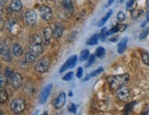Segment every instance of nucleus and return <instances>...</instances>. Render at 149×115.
Returning <instances> with one entry per match:
<instances>
[{
  "label": "nucleus",
  "mask_w": 149,
  "mask_h": 115,
  "mask_svg": "<svg viewBox=\"0 0 149 115\" xmlns=\"http://www.w3.org/2000/svg\"><path fill=\"white\" fill-rule=\"evenodd\" d=\"M134 103L135 102H132V103H129V104L126 105V107H125V113L126 114L129 113L132 111V109H133V107L134 106Z\"/></svg>",
  "instance_id": "obj_29"
},
{
  "label": "nucleus",
  "mask_w": 149,
  "mask_h": 115,
  "mask_svg": "<svg viewBox=\"0 0 149 115\" xmlns=\"http://www.w3.org/2000/svg\"><path fill=\"white\" fill-rule=\"evenodd\" d=\"M6 2H7V0H1V5H3L4 4H6Z\"/></svg>",
  "instance_id": "obj_41"
},
{
  "label": "nucleus",
  "mask_w": 149,
  "mask_h": 115,
  "mask_svg": "<svg viewBox=\"0 0 149 115\" xmlns=\"http://www.w3.org/2000/svg\"><path fill=\"white\" fill-rule=\"evenodd\" d=\"M82 76H83V68L81 67H78L77 71V77L78 79H81Z\"/></svg>",
  "instance_id": "obj_32"
},
{
  "label": "nucleus",
  "mask_w": 149,
  "mask_h": 115,
  "mask_svg": "<svg viewBox=\"0 0 149 115\" xmlns=\"http://www.w3.org/2000/svg\"><path fill=\"white\" fill-rule=\"evenodd\" d=\"M1 57L6 62L11 61V54L7 45H4V44L1 45Z\"/></svg>",
  "instance_id": "obj_11"
},
{
  "label": "nucleus",
  "mask_w": 149,
  "mask_h": 115,
  "mask_svg": "<svg viewBox=\"0 0 149 115\" xmlns=\"http://www.w3.org/2000/svg\"><path fill=\"white\" fill-rule=\"evenodd\" d=\"M14 74V72H13V71L12 70H10L9 68H6V75H7L9 79H10V77L12 76Z\"/></svg>",
  "instance_id": "obj_35"
},
{
  "label": "nucleus",
  "mask_w": 149,
  "mask_h": 115,
  "mask_svg": "<svg viewBox=\"0 0 149 115\" xmlns=\"http://www.w3.org/2000/svg\"><path fill=\"white\" fill-rule=\"evenodd\" d=\"M142 60L144 61L146 65L149 66V54L147 52H143L142 53Z\"/></svg>",
  "instance_id": "obj_27"
},
{
  "label": "nucleus",
  "mask_w": 149,
  "mask_h": 115,
  "mask_svg": "<svg viewBox=\"0 0 149 115\" xmlns=\"http://www.w3.org/2000/svg\"><path fill=\"white\" fill-rule=\"evenodd\" d=\"M72 95H73V93H72V91H70V92H69V96L71 97Z\"/></svg>",
  "instance_id": "obj_43"
},
{
  "label": "nucleus",
  "mask_w": 149,
  "mask_h": 115,
  "mask_svg": "<svg viewBox=\"0 0 149 115\" xmlns=\"http://www.w3.org/2000/svg\"><path fill=\"white\" fill-rule=\"evenodd\" d=\"M114 2H115V0H109V1H108V5H112Z\"/></svg>",
  "instance_id": "obj_38"
},
{
  "label": "nucleus",
  "mask_w": 149,
  "mask_h": 115,
  "mask_svg": "<svg viewBox=\"0 0 149 115\" xmlns=\"http://www.w3.org/2000/svg\"><path fill=\"white\" fill-rule=\"evenodd\" d=\"M0 79H1V88H3V86L6 84V82H7V79H6V77L4 74H1V75H0Z\"/></svg>",
  "instance_id": "obj_36"
},
{
  "label": "nucleus",
  "mask_w": 149,
  "mask_h": 115,
  "mask_svg": "<svg viewBox=\"0 0 149 115\" xmlns=\"http://www.w3.org/2000/svg\"><path fill=\"white\" fill-rule=\"evenodd\" d=\"M53 36H54V30L52 29L50 27H45L43 29V37H44V40L46 41V43L50 42V40Z\"/></svg>",
  "instance_id": "obj_14"
},
{
  "label": "nucleus",
  "mask_w": 149,
  "mask_h": 115,
  "mask_svg": "<svg viewBox=\"0 0 149 115\" xmlns=\"http://www.w3.org/2000/svg\"><path fill=\"white\" fill-rule=\"evenodd\" d=\"M134 3H135V0H130V1L127 3V5H126V7H127V9L130 10V8L134 5Z\"/></svg>",
  "instance_id": "obj_37"
},
{
  "label": "nucleus",
  "mask_w": 149,
  "mask_h": 115,
  "mask_svg": "<svg viewBox=\"0 0 149 115\" xmlns=\"http://www.w3.org/2000/svg\"><path fill=\"white\" fill-rule=\"evenodd\" d=\"M146 7H149V0H146Z\"/></svg>",
  "instance_id": "obj_42"
},
{
  "label": "nucleus",
  "mask_w": 149,
  "mask_h": 115,
  "mask_svg": "<svg viewBox=\"0 0 149 115\" xmlns=\"http://www.w3.org/2000/svg\"><path fill=\"white\" fill-rule=\"evenodd\" d=\"M129 80L128 74H123V75H116L111 76L108 79V81L110 83V86L113 90H118L120 87L123 86Z\"/></svg>",
  "instance_id": "obj_1"
},
{
  "label": "nucleus",
  "mask_w": 149,
  "mask_h": 115,
  "mask_svg": "<svg viewBox=\"0 0 149 115\" xmlns=\"http://www.w3.org/2000/svg\"><path fill=\"white\" fill-rule=\"evenodd\" d=\"M125 18H126V16H125V14L123 12V11H120V12L117 14V20L118 21L123 22V21L125 20Z\"/></svg>",
  "instance_id": "obj_28"
},
{
  "label": "nucleus",
  "mask_w": 149,
  "mask_h": 115,
  "mask_svg": "<svg viewBox=\"0 0 149 115\" xmlns=\"http://www.w3.org/2000/svg\"><path fill=\"white\" fill-rule=\"evenodd\" d=\"M63 32H64V27L61 24H56L54 26V37L56 38H61L63 35Z\"/></svg>",
  "instance_id": "obj_18"
},
{
  "label": "nucleus",
  "mask_w": 149,
  "mask_h": 115,
  "mask_svg": "<svg viewBox=\"0 0 149 115\" xmlns=\"http://www.w3.org/2000/svg\"><path fill=\"white\" fill-rule=\"evenodd\" d=\"M95 62V56L94 55H91V56H89V57H88V67H89V66H91L93 64V63Z\"/></svg>",
  "instance_id": "obj_33"
},
{
  "label": "nucleus",
  "mask_w": 149,
  "mask_h": 115,
  "mask_svg": "<svg viewBox=\"0 0 149 115\" xmlns=\"http://www.w3.org/2000/svg\"><path fill=\"white\" fill-rule=\"evenodd\" d=\"M102 71H103V68H98V70L94 71L93 72H91L87 78H85V79H84V81H86V80H88V79L89 78H91V77H96L97 75H98V74L101 73Z\"/></svg>",
  "instance_id": "obj_25"
},
{
  "label": "nucleus",
  "mask_w": 149,
  "mask_h": 115,
  "mask_svg": "<svg viewBox=\"0 0 149 115\" xmlns=\"http://www.w3.org/2000/svg\"><path fill=\"white\" fill-rule=\"evenodd\" d=\"M127 43H128V38H123L121 40V42L118 44V53L119 54H122L124 52L126 46H127Z\"/></svg>",
  "instance_id": "obj_17"
},
{
  "label": "nucleus",
  "mask_w": 149,
  "mask_h": 115,
  "mask_svg": "<svg viewBox=\"0 0 149 115\" xmlns=\"http://www.w3.org/2000/svg\"><path fill=\"white\" fill-rule=\"evenodd\" d=\"M24 20L28 26H33L35 25L37 20V15L35 11L33 10H28L24 14Z\"/></svg>",
  "instance_id": "obj_5"
},
{
  "label": "nucleus",
  "mask_w": 149,
  "mask_h": 115,
  "mask_svg": "<svg viewBox=\"0 0 149 115\" xmlns=\"http://www.w3.org/2000/svg\"><path fill=\"white\" fill-rule=\"evenodd\" d=\"M73 75H74V73L71 71V72H68L66 75H65L64 76V78H63V79L64 80H65V81H69V80H71L72 79V78H73Z\"/></svg>",
  "instance_id": "obj_30"
},
{
  "label": "nucleus",
  "mask_w": 149,
  "mask_h": 115,
  "mask_svg": "<svg viewBox=\"0 0 149 115\" xmlns=\"http://www.w3.org/2000/svg\"><path fill=\"white\" fill-rule=\"evenodd\" d=\"M35 60H36V56H35V55H33V54L31 52V51H29L28 53L25 54V60H26L27 62L32 63V62L35 61Z\"/></svg>",
  "instance_id": "obj_23"
},
{
  "label": "nucleus",
  "mask_w": 149,
  "mask_h": 115,
  "mask_svg": "<svg viewBox=\"0 0 149 115\" xmlns=\"http://www.w3.org/2000/svg\"><path fill=\"white\" fill-rule=\"evenodd\" d=\"M120 2H121V3H123V0H121V1H120Z\"/></svg>",
  "instance_id": "obj_44"
},
{
  "label": "nucleus",
  "mask_w": 149,
  "mask_h": 115,
  "mask_svg": "<svg viewBox=\"0 0 149 115\" xmlns=\"http://www.w3.org/2000/svg\"><path fill=\"white\" fill-rule=\"evenodd\" d=\"M8 92L5 90L1 89V91H0V101H1V103H4L8 101Z\"/></svg>",
  "instance_id": "obj_24"
},
{
  "label": "nucleus",
  "mask_w": 149,
  "mask_h": 115,
  "mask_svg": "<svg viewBox=\"0 0 149 115\" xmlns=\"http://www.w3.org/2000/svg\"><path fill=\"white\" fill-rule=\"evenodd\" d=\"M99 35H94L92 36L90 38H88V40L87 41V45H90V46H93V45H96L98 44L99 42Z\"/></svg>",
  "instance_id": "obj_22"
},
{
  "label": "nucleus",
  "mask_w": 149,
  "mask_h": 115,
  "mask_svg": "<svg viewBox=\"0 0 149 115\" xmlns=\"http://www.w3.org/2000/svg\"><path fill=\"white\" fill-rule=\"evenodd\" d=\"M40 14H41V16L44 19V20H46V21H49L52 19V18H53V12H52V9L47 7V5H41L40 7Z\"/></svg>",
  "instance_id": "obj_6"
},
{
  "label": "nucleus",
  "mask_w": 149,
  "mask_h": 115,
  "mask_svg": "<svg viewBox=\"0 0 149 115\" xmlns=\"http://www.w3.org/2000/svg\"><path fill=\"white\" fill-rule=\"evenodd\" d=\"M10 82L15 89H19L21 87L22 82H23V79L22 76L19 73H14L12 76L10 77Z\"/></svg>",
  "instance_id": "obj_9"
},
{
  "label": "nucleus",
  "mask_w": 149,
  "mask_h": 115,
  "mask_svg": "<svg viewBox=\"0 0 149 115\" xmlns=\"http://www.w3.org/2000/svg\"><path fill=\"white\" fill-rule=\"evenodd\" d=\"M89 57V50L88 49H84L81 51V53H80V57H79V60L80 61H85L88 60Z\"/></svg>",
  "instance_id": "obj_21"
},
{
  "label": "nucleus",
  "mask_w": 149,
  "mask_h": 115,
  "mask_svg": "<svg viewBox=\"0 0 149 115\" xmlns=\"http://www.w3.org/2000/svg\"><path fill=\"white\" fill-rule=\"evenodd\" d=\"M52 89H53V84H48L47 86H45L44 89L42 90V92H41V95H40V103L41 104H44L45 102H46L47 99H48V97L51 93V90Z\"/></svg>",
  "instance_id": "obj_7"
},
{
  "label": "nucleus",
  "mask_w": 149,
  "mask_h": 115,
  "mask_svg": "<svg viewBox=\"0 0 149 115\" xmlns=\"http://www.w3.org/2000/svg\"><path fill=\"white\" fill-rule=\"evenodd\" d=\"M146 20H147V22L149 21V10H148V12L146 14Z\"/></svg>",
  "instance_id": "obj_40"
},
{
  "label": "nucleus",
  "mask_w": 149,
  "mask_h": 115,
  "mask_svg": "<svg viewBox=\"0 0 149 115\" xmlns=\"http://www.w3.org/2000/svg\"><path fill=\"white\" fill-rule=\"evenodd\" d=\"M10 8L14 12H19V11L22 9V4L20 0H12L10 2Z\"/></svg>",
  "instance_id": "obj_13"
},
{
  "label": "nucleus",
  "mask_w": 149,
  "mask_h": 115,
  "mask_svg": "<svg viewBox=\"0 0 149 115\" xmlns=\"http://www.w3.org/2000/svg\"><path fill=\"white\" fill-rule=\"evenodd\" d=\"M42 50H43V49H42V42L34 41L30 47V51L33 55H35L36 57L41 55L42 53Z\"/></svg>",
  "instance_id": "obj_10"
},
{
  "label": "nucleus",
  "mask_w": 149,
  "mask_h": 115,
  "mask_svg": "<svg viewBox=\"0 0 149 115\" xmlns=\"http://www.w3.org/2000/svg\"><path fill=\"white\" fill-rule=\"evenodd\" d=\"M117 39H118V38H117V37L112 38L111 39V42H115V41H117Z\"/></svg>",
  "instance_id": "obj_39"
},
{
  "label": "nucleus",
  "mask_w": 149,
  "mask_h": 115,
  "mask_svg": "<svg viewBox=\"0 0 149 115\" xmlns=\"http://www.w3.org/2000/svg\"><path fill=\"white\" fill-rule=\"evenodd\" d=\"M116 94H117V97L120 101H127L130 99L131 92H130V90L128 88L124 87V86H122V87H120L116 90Z\"/></svg>",
  "instance_id": "obj_4"
},
{
  "label": "nucleus",
  "mask_w": 149,
  "mask_h": 115,
  "mask_svg": "<svg viewBox=\"0 0 149 115\" xmlns=\"http://www.w3.org/2000/svg\"><path fill=\"white\" fill-rule=\"evenodd\" d=\"M149 34V27L147 28V29H146L145 31H143L141 34H140V36H139V38L140 39H144L147 37V35Z\"/></svg>",
  "instance_id": "obj_31"
},
{
  "label": "nucleus",
  "mask_w": 149,
  "mask_h": 115,
  "mask_svg": "<svg viewBox=\"0 0 149 115\" xmlns=\"http://www.w3.org/2000/svg\"><path fill=\"white\" fill-rule=\"evenodd\" d=\"M77 56H72L71 57H69V59L66 60V62L65 63V64L62 66V68H60V72L63 73L64 71H65L67 68H74L77 64Z\"/></svg>",
  "instance_id": "obj_8"
},
{
  "label": "nucleus",
  "mask_w": 149,
  "mask_h": 115,
  "mask_svg": "<svg viewBox=\"0 0 149 115\" xmlns=\"http://www.w3.org/2000/svg\"><path fill=\"white\" fill-rule=\"evenodd\" d=\"M63 5L68 14H72L74 12V7L72 0H63Z\"/></svg>",
  "instance_id": "obj_16"
},
{
  "label": "nucleus",
  "mask_w": 149,
  "mask_h": 115,
  "mask_svg": "<svg viewBox=\"0 0 149 115\" xmlns=\"http://www.w3.org/2000/svg\"><path fill=\"white\" fill-rule=\"evenodd\" d=\"M65 101H66V95L65 92H61L59 94V96L57 97V99L54 102V107L56 109H60L62 108L63 106L65 105Z\"/></svg>",
  "instance_id": "obj_12"
},
{
  "label": "nucleus",
  "mask_w": 149,
  "mask_h": 115,
  "mask_svg": "<svg viewBox=\"0 0 149 115\" xmlns=\"http://www.w3.org/2000/svg\"><path fill=\"white\" fill-rule=\"evenodd\" d=\"M68 110H69L70 112H73V113H76L77 112V106L74 104V103H71V105L68 108Z\"/></svg>",
  "instance_id": "obj_34"
},
{
  "label": "nucleus",
  "mask_w": 149,
  "mask_h": 115,
  "mask_svg": "<svg viewBox=\"0 0 149 115\" xmlns=\"http://www.w3.org/2000/svg\"><path fill=\"white\" fill-rule=\"evenodd\" d=\"M111 14H112V11L111 10H110L109 12L105 15V16L104 18H102L101 19H100V21L99 22V24H98V27H102L104 24H106V22L108 21V19L111 18Z\"/></svg>",
  "instance_id": "obj_20"
},
{
  "label": "nucleus",
  "mask_w": 149,
  "mask_h": 115,
  "mask_svg": "<svg viewBox=\"0 0 149 115\" xmlns=\"http://www.w3.org/2000/svg\"><path fill=\"white\" fill-rule=\"evenodd\" d=\"M12 52L15 57H20L23 55V49H22V47L19 44L15 43L12 48Z\"/></svg>",
  "instance_id": "obj_15"
},
{
  "label": "nucleus",
  "mask_w": 149,
  "mask_h": 115,
  "mask_svg": "<svg viewBox=\"0 0 149 115\" xmlns=\"http://www.w3.org/2000/svg\"><path fill=\"white\" fill-rule=\"evenodd\" d=\"M50 68V60L48 57H43L40 60L36 66H35V71L39 73H44L46 72Z\"/></svg>",
  "instance_id": "obj_3"
},
{
  "label": "nucleus",
  "mask_w": 149,
  "mask_h": 115,
  "mask_svg": "<svg viewBox=\"0 0 149 115\" xmlns=\"http://www.w3.org/2000/svg\"><path fill=\"white\" fill-rule=\"evenodd\" d=\"M105 53H106V50L103 47H99L96 49V56L99 57H103L105 56Z\"/></svg>",
  "instance_id": "obj_26"
},
{
  "label": "nucleus",
  "mask_w": 149,
  "mask_h": 115,
  "mask_svg": "<svg viewBox=\"0 0 149 115\" xmlns=\"http://www.w3.org/2000/svg\"><path fill=\"white\" fill-rule=\"evenodd\" d=\"M10 109L14 113H20L25 109V101L22 99H15L10 103Z\"/></svg>",
  "instance_id": "obj_2"
},
{
  "label": "nucleus",
  "mask_w": 149,
  "mask_h": 115,
  "mask_svg": "<svg viewBox=\"0 0 149 115\" xmlns=\"http://www.w3.org/2000/svg\"><path fill=\"white\" fill-rule=\"evenodd\" d=\"M126 28V26H123V25H117L116 27H112L111 29L108 30L107 33H106V36H110V35H112L114 33H117L119 31H123Z\"/></svg>",
  "instance_id": "obj_19"
}]
</instances>
